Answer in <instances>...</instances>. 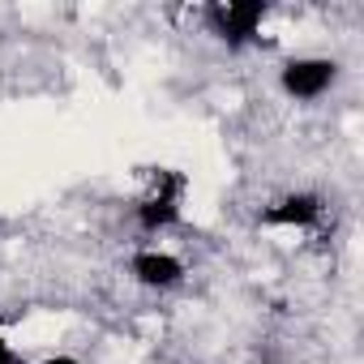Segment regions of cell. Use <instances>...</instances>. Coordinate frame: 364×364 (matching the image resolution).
I'll list each match as a JSON object with an SVG mask.
<instances>
[{"instance_id":"1","label":"cell","mask_w":364,"mask_h":364,"mask_svg":"<svg viewBox=\"0 0 364 364\" xmlns=\"http://www.w3.org/2000/svg\"><path fill=\"white\" fill-rule=\"evenodd\" d=\"M185 193H189V176L180 167H154L150 171V193L133 206V219L141 232L159 236L167 228L180 223V210H185Z\"/></svg>"},{"instance_id":"2","label":"cell","mask_w":364,"mask_h":364,"mask_svg":"<svg viewBox=\"0 0 364 364\" xmlns=\"http://www.w3.org/2000/svg\"><path fill=\"white\" fill-rule=\"evenodd\" d=\"M338 77H343V65L334 56H291L279 69V90L296 103H317L338 86Z\"/></svg>"},{"instance_id":"3","label":"cell","mask_w":364,"mask_h":364,"mask_svg":"<svg viewBox=\"0 0 364 364\" xmlns=\"http://www.w3.org/2000/svg\"><path fill=\"white\" fill-rule=\"evenodd\" d=\"M270 18V5L266 0H223V5H210L206 9V26L219 43H228L232 52L249 48L262 31V22Z\"/></svg>"},{"instance_id":"4","label":"cell","mask_w":364,"mask_h":364,"mask_svg":"<svg viewBox=\"0 0 364 364\" xmlns=\"http://www.w3.org/2000/svg\"><path fill=\"white\" fill-rule=\"evenodd\" d=\"M321 215H326V198L313 189H296V193H283L279 202H270L262 210V223L266 228H313V223H321Z\"/></svg>"},{"instance_id":"5","label":"cell","mask_w":364,"mask_h":364,"mask_svg":"<svg viewBox=\"0 0 364 364\" xmlns=\"http://www.w3.org/2000/svg\"><path fill=\"white\" fill-rule=\"evenodd\" d=\"M129 274L150 291H167V287L185 283V262L176 253H163V249H137L129 262Z\"/></svg>"},{"instance_id":"6","label":"cell","mask_w":364,"mask_h":364,"mask_svg":"<svg viewBox=\"0 0 364 364\" xmlns=\"http://www.w3.org/2000/svg\"><path fill=\"white\" fill-rule=\"evenodd\" d=\"M0 364H26V360H22V355H18L5 338H0Z\"/></svg>"},{"instance_id":"7","label":"cell","mask_w":364,"mask_h":364,"mask_svg":"<svg viewBox=\"0 0 364 364\" xmlns=\"http://www.w3.org/2000/svg\"><path fill=\"white\" fill-rule=\"evenodd\" d=\"M35 364H82L77 355H43V360H35Z\"/></svg>"}]
</instances>
